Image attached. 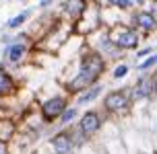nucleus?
Instances as JSON below:
<instances>
[{
    "mask_svg": "<svg viewBox=\"0 0 157 154\" xmlns=\"http://www.w3.org/2000/svg\"><path fill=\"white\" fill-rule=\"evenodd\" d=\"M128 64H124V62H122V64H118L116 68H114V72H112V78H114V80H120V78H124L126 74H128Z\"/></svg>",
    "mask_w": 157,
    "mask_h": 154,
    "instance_id": "obj_17",
    "label": "nucleus"
},
{
    "mask_svg": "<svg viewBox=\"0 0 157 154\" xmlns=\"http://www.w3.org/2000/svg\"><path fill=\"white\" fill-rule=\"evenodd\" d=\"M68 136H71V142H72V146L75 148H81V146H85L87 144V136L85 134H83V131H81V127H71V130H68Z\"/></svg>",
    "mask_w": 157,
    "mask_h": 154,
    "instance_id": "obj_13",
    "label": "nucleus"
},
{
    "mask_svg": "<svg viewBox=\"0 0 157 154\" xmlns=\"http://www.w3.org/2000/svg\"><path fill=\"white\" fill-rule=\"evenodd\" d=\"M130 21H132V27L139 31V33L151 35V33H155V31H157V19L151 15L149 10H143V8H141V10L132 13Z\"/></svg>",
    "mask_w": 157,
    "mask_h": 154,
    "instance_id": "obj_5",
    "label": "nucleus"
},
{
    "mask_svg": "<svg viewBox=\"0 0 157 154\" xmlns=\"http://www.w3.org/2000/svg\"><path fill=\"white\" fill-rule=\"evenodd\" d=\"M17 134V125L10 119H4V117H0V140L2 142H10L13 136Z\"/></svg>",
    "mask_w": 157,
    "mask_h": 154,
    "instance_id": "obj_12",
    "label": "nucleus"
},
{
    "mask_svg": "<svg viewBox=\"0 0 157 154\" xmlns=\"http://www.w3.org/2000/svg\"><path fill=\"white\" fill-rule=\"evenodd\" d=\"M132 103V97H130V88H118V91H110L105 97H103V111L105 113H120L128 109V105Z\"/></svg>",
    "mask_w": 157,
    "mask_h": 154,
    "instance_id": "obj_2",
    "label": "nucleus"
},
{
    "mask_svg": "<svg viewBox=\"0 0 157 154\" xmlns=\"http://www.w3.org/2000/svg\"><path fill=\"white\" fill-rule=\"evenodd\" d=\"M149 13L157 19V0H149Z\"/></svg>",
    "mask_w": 157,
    "mask_h": 154,
    "instance_id": "obj_20",
    "label": "nucleus"
},
{
    "mask_svg": "<svg viewBox=\"0 0 157 154\" xmlns=\"http://www.w3.org/2000/svg\"><path fill=\"white\" fill-rule=\"evenodd\" d=\"M13 92H17L15 78L10 76L6 70L0 68V97H8V95H13Z\"/></svg>",
    "mask_w": 157,
    "mask_h": 154,
    "instance_id": "obj_10",
    "label": "nucleus"
},
{
    "mask_svg": "<svg viewBox=\"0 0 157 154\" xmlns=\"http://www.w3.org/2000/svg\"><path fill=\"white\" fill-rule=\"evenodd\" d=\"M78 127H81V131L87 138H91V136H95L101 130V115L97 111H85L81 115V119H78Z\"/></svg>",
    "mask_w": 157,
    "mask_h": 154,
    "instance_id": "obj_6",
    "label": "nucleus"
},
{
    "mask_svg": "<svg viewBox=\"0 0 157 154\" xmlns=\"http://www.w3.org/2000/svg\"><path fill=\"white\" fill-rule=\"evenodd\" d=\"M52 2H54V0H41V2H39V6H41V8H46V6H50Z\"/></svg>",
    "mask_w": 157,
    "mask_h": 154,
    "instance_id": "obj_23",
    "label": "nucleus"
},
{
    "mask_svg": "<svg viewBox=\"0 0 157 154\" xmlns=\"http://www.w3.org/2000/svg\"><path fill=\"white\" fill-rule=\"evenodd\" d=\"M130 97H132V101L153 99L155 97V92H153V74L143 72L141 76L136 78L134 86H130Z\"/></svg>",
    "mask_w": 157,
    "mask_h": 154,
    "instance_id": "obj_4",
    "label": "nucleus"
},
{
    "mask_svg": "<svg viewBox=\"0 0 157 154\" xmlns=\"http://www.w3.org/2000/svg\"><path fill=\"white\" fill-rule=\"evenodd\" d=\"M78 117V109L77 107H66V111H64L62 115H60V125H68V123H72L75 119Z\"/></svg>",
    "mask_w": 157,
    "mask_h": 154,
    "instance_id": "obj_15",
    "label": "nucleus"
},
{
    "mask_svg": "<svg viewBox=\"0 0 157 154\" xmlns=\"http://www.w3.org/2000/svg\"><path fill=\"white\" fill-rule=\"evenodd\" d=\"M103 92V86L97 82V84L93 86H89L87 91H83L81 95H78V99H77V105H87V103H91V101H95L99 95Z\"/></svg>",
    "mask_w": 157,
    "mask_h": 154,
    "instance_id": "obj_11",
    "label": "nucleus"
},
{
    "mask_svg": "<svg viewBox=\"0 0 157 154\" xmlns=\"http://www.w3.org/2000/svg\"><path fill=\"white\" fill-rule=\"evenodd\" d=\"M29 16H31V10H23L21 15H17L15 19H10V21H8V29H17V27H21Z\"/></svg>",
    "mask_w": 157,
    "mask_h": 154,
    "instance_id": "obj_16",
    "label": "nucleus"
},
{
    "mask_svg": "<svg viewBox=\"0 0 157 154\" xmlns=\"http://www.w3.org/2000/svg\"><path fill=\"white\" fill-rule=\"evenodd\" d=\"M108 39L110 43L120 52H128V49H136L141 43V33L134 29L132 25H116L108 29Z\"/></svg>",
    "mask_w": 157,
    "mask_h": 154,
    "instance_id": "obj_1",
    "label": "nucleus"
},
{
    "mask_svg": "<svg viewBox=\"0 0 157 154\" xmlns=\"http://www.w3.org/2000/svg\"><path fill=\"white\" fill-rule=\"evenodd\" d=\"M0 154H10V150H8V142H2V140H0Z\"/></svg>",
    "mask_w": 157,
    "mask_h": 154,
    "instance_id": "obj_21",
    "label": "nucleus"
},
{
    "mask_svg": "<svg viewBox=\"0 0 157 154\" xmlns=\"http://www.w3.org/2000/svg\"><path fill=\"white\" fill-rule=\"evenodd\" d=\"M108 4L120 8V10H128V8L132 6V2H130V0H108Z\"/></svg>",
    "mask_w": 157,
    "mask_h": 154,
    "instance_id": "obj_18",
    "label": "nucleus"
},
{
    "mask_svg": "<svg viewBox=\"0 0 157 154\" xmlns=\"http://www.w3.org/2000/svg\"><path fill=\"white\" fill-rule=\"evenodd\" d=\"M25 54H27V45H25L23 41H17L13 45H8L6 52H4V56H6V60L10 64H19L25 58Z\"/></svg>",
    "mask_w": 157,
    "mask_h": 154,
    "instance_id": "obj_9",
    "label": "nucleus"
},
{
    "mask_svg": "<svg viewBox=\"0 0 157 154\" xmlns=\"http://www.w3.org/2000/svg\"><path fill=\"white\" fill-rule=\"evenodd\" d=\"M50 146H52L54 154H72V150H75V146H72L71 136H68V130H66V127L60 130L58 134H54V136L50 138Z\"/></svg>",
    "mask_w": 157,
    "mask_h": 154,
    "instance_id": "obj_7",
    "label": "nucleus"
},
{
    "mask_svg": "<svg viewBox=\"0 0 157 154\" xmlns=\"http://www.w3.org/2000/svg\"><path fill=\"white\" fill-rule=\"evenodd\" d=\"M153 92H155V97H157V72L153 74Z\"/></svg>",
    "mask_w": 157,
    "mask_h": 154,
    "instance_id": "obj_22",
    "label": "nucleus"
},
{
    "mask_svg": "<svg viewBox=\"0 0 157 154\" xmlns=\"http://www.w3.org/2000/svg\"><path fill=\"white\" fill-rule=\"evenodd\" d=\"M87 6H89V0H66L62 6V13L71 21H78L87 13Z\"/></svg>",
    "mask_w": 157,
    "mask_h": 154,
    "instance_id": "obj_8",
    "label": "nucleus"
},
{
    "mask_svg": "<svg viewBox=\"0 0 157 154\" xmlns=\"http://www.w3.org/2000/svg\"><path fill=\"white\" fill-rule=\"evenodd\" d=\"M153 54V47H143V49H136V58H147V56Z\"/></svg>",
    "mask_w": 157,
    "mask_h": 154,
    "instance_id": "obj_19",
    "label": "nucleus"
},
{
    "mask_svg": "<svg viewBox=\"0 0 157 154\" xmlns=\"http://www.w3.org/2000/svg\"><path fill=\"white\" fill-rule=\"evenodd\" d=\"M130 2H136V4H143L145 0H130Z\"/></svg>",
    "mask_w": 157,
    "mask_h": 154,
    "instance_id": "obj_24",
    "label": "nucleus"
},
{
    "mask_svg": "<svg viewBox=\"0 0 157 154\" xmlns=\"http://www.w3.org/2000/svg\"><path fill=\"white\" fill-rule=\"evenodd\" d=\"M66 107H68V99L64 95H54L52 99H48L39 107V113H41V117H44L46 123H52L56 119H60V115L66 111Z\"/></svg>",
    "mask_w": 157,
    "mask_h": 154,
    "instance_id": "obj_3",
    "label": "nucleus"
},
{
    "mask_svg": "<svg viewBox=\"0 0 157 154\" xmlns=\"http://www.w3.org/2000/svg\"><path fill=\"white\" fill-rule=\"evenodd\" d=\"M155 66H157V52H153V54L147 56L141 64H136V70H139V72H149V70H153Z\"/></svg>",
    "mask_w": 157,
    "mask_h": 154,
    "instance_id": "obj_14",
    "label": "nucleus"
}]
</instances>
